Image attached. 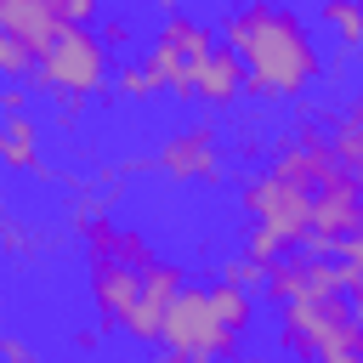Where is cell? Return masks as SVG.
Wrapping results in <instances>:
<instances>
[{
  "mask_svg": "<svg viewBox=\"0 0 363 363\" xmlns=\"http://www.w3.org/2000/svg\"><path fill=\"white\" fill-rule=\"evenodd\" d=\"M221 40L244 57L255 102H295L329 74L312 23L289 0H238L221 11Z\"/></svg>",
  "mask_w": 363,
  "mask_h": 363,
  "instance_id": "6da1fadb",
  "label": "cell"
},
{
  "mask_svg": "<svg viewBox=\"0 0 363 363\" xmlns=\"http://www.w3.org/2000/svg\"><path fill=\"white\" fill-rule=\"evenodd\" d=\"M278 346L295 357H318V363H352L363 357V318L346 289L301 295L278 306Z\"/></svg>",
  "mask_w": 363,
  "mask_h": 363,
  "instance_id": "7a4b0ae2",
  "label": "cell"
},
{
  "mask_svg": "<svg viewBox=\"0 0 363 363\" xmlns=\"http://www.w3.org/2000/svg\"><path fill=\"white\" fill-rule=\"evenodd\" d=\"M113 45L102 40V28H85V23H68L51 51L40 57V91L45 96H91L102 85H113Z\"/></svg>",
  "mask_w": 363,
  "mask_h": 363,
  "instance_id": "3957f363",
  "label": "cell"
},
{
  "mask_svg": "<svg viewBox=\"0 0 363 363\" xmlns=\"http://www.w3.org/2000/svg\"><path fill=\"white\" fill-rule=\"evenodd\" d=\"M238 346H244V335L221 323V312H216V301H210V284H187V289L170 301L159 352H170L176 363H204V357H233Z\"/></svg>",
  "mask_w": 363,
  "mask_h": 363,
  "instance_id": "277c9868",
  "label": "cell"
},
{
  "mask_svg": "<svg viewBox=\"0 0 363 363\" xmlns=\"http://www.w3.org/2000/svg\"><path fill=\"white\" fill-rule=\"evenodd\" d=\"M238 210H244L250 221L272 227L289 250H301V244L312 238V193H306V187H295L289 176H278L272 164H267V170L238 176Z\"/></svg>",
  "mask_w": 363,
  "mask_h": 363,
  "instance_id": "5b68a950",
  "label": "cell"
},
{
  "mask_svg": "<svg viewBox=\"0 0 363 363\" xmlns=\"http://www.w3.org/2000/svg\"><path fill=\"white\" fill-rule=\"evenodd\" d=\"M153 170L176 187H221V130L216 119H187L176 125L159 153H153Z\"/></svg>",
  "mask_w": 363,
  "mask_h": 363,
  "instance_id": "8992f818",
  "label": "cell"
},
{
  "mask_svg": "<svg viewBox=\"0 0 363 363\" xmlns=\"http://www.w3.org/2000/svg\"><path fill=\"white\" fill-rule=\"evenodd\" d=\"M187 289V272L176 267V261H153L147 267V278H142V295L130 301V312H125V340L130 346H159L164 340V318H170V301Z\"/></svg>",
  "mask_w": 363,
  "mask_h": 363,
  "instance_id": "52a82bcc",
  "label": "cell"
},
{
  "mask_svg": "<svg viewBox=\"0 0 363 363\" xmlns=\"http://www.w3.org/2000/svg\"><path fill=\"white\" fill-rule=\"evenodd\" d=\"M193 74H199V102H204V108H233L238 96H250V68H244V57H238L227 40H216V45L193 62Z\"/></svg>",
  "mask_w": 363,
  "mask_h": 363,
  "instance_id": "ba28073f",
  "label": "cell"
},
{
  "mask_svg": "<svg viewBox=\"0 0 363 363\" xmlns=\"http://www.w3.org/2000/svg\"><path fill=\"white\" fill-rule=\"evenodd\" d=\"M0 28L28 40L40 57L51 51V40L68 28V0H0Z\"/></svg>",
  "mask_w": 363,
  "mask_h": 363,
  "instance_id": "9c48e42d",
  "label": "cell"
},
{
  "mask_svg": "<svg viewBox=\"0 0 363 363\" xmlns=\"http://www.w3.org/2000/svg\"><path fill=\"white\" fill-rule=\"evenodd\" d=\"M147 74L159 79V91L170 96V102H199V74H193V57L176 45V40H164V34H153L147 40Z\"/></svg>",
  "mask_w": 363,
  "mask_h": 363,
  "instance_id": "30bf717a",
  "label": "cell"
},
{
  "mask_svg": "<svg viewBox=\"0 0 363 363\" xmlns=\"http://www.w3.org/2000/svg\"><path fill=\"white\" fill-rule=\"evenodd\" d=\"M45 125L34 119V113H6V130H0V159H6V170L11 176H34L40 164H45Z\"/></svg>",
  "mask_w": 363,
  "mask_h": 363,
  "instance_id": "8fae6325",
  "label": "cell"
},
{
  "mask_svg": "<svg viewBox=\"0 0 363 363\" xmlns=\"http://www.w3.org/2000/svg\"><path fill=\"white\" fill-rule=\"evenodd\" d=\"M318 28H329L340 57H357L363 51V0H318Z\"/></svg>",
  "mask_w": 363,
  "mask_h": 363,
  "instance_id": "7c38bea8",
  "label": "cell"
},
{
  "mask_svg": "<svg viewBox=\"0 0 363 363\" xmlns=\"http://www.w3.org/2000/svg\"><path fill=\"white\" fill-rule=\"evenodd\" d=\"M210 301H216V312H221V323H227V329H238V335H250V329H255V289H250V284H238V278L216 272V278H210Z\"/></svg>",
  "mask_w": 363,
  "mask_h": 363,
  "instance_id": "4fadbf2b",
  "label": "cell"
},
{
  "mask_svg": "<svg viewBox=\"0 0 363 363\" xmlns=\"http://www.w3.org/2000/svg\"><path fill=\"white\" fill-rule=\"evenodd\" d=\"M329 147H335V159H340L352 176L363 170V91L329 119Z\"/></svg>",
  "mask_w": 363,
  "mask_h": 363,
  "instance_id": "5bb4252c",
  "label": "cell"
},
{
  "mask_svg": "<svg viewBox=\"0 0 363 363\" xmlns=\"http://www.w3.org/2000/svg\"><path fill=\"white\" fill-rule=\"evenodd\" d=\"M159 34H164V40H176V45H182V51H187L193 62H199V57H204V51L216 45V28H204V23L182 17V11H170V17L159 23Z\"/></svg>",
  "mask_w": 363,
  "mask_h": 363,
  "instance_id": "9a60e30c",
  "label": "cell"
},
{
  "mask_svg": "<svg viewBox=\"0 0 363 363\" xmlns=\"http://www.w3.org/2000/svg\"><path fill=\"white\" fill-rule=\"evenodd\" d=\"M0 68H6V79H28V74L40 68V51H34L28 40H17V34L0 28Z\"/></svg>",
  "mask_w": 363,
  "mask_h": 363,
  "instance_id": "2e32d148",
  "label": "cell"
},
{
  "mask_svg": "<svg viewBox=\"0 0 363 363\" xmlns=\"http://www.w3.org/2000/svg\"><path fill=\"white\" fill-rule=\"evenodd\" d=\"M113 96H125V102H147V96H159V79L147 74V62H142V68H113Z\"/></svg>",
  "mask_w": 363,
  "mask_h": 363,
  "instance_id": "e0dca14e",
  "label": "cell"
},
{
  "mask_svg": "<svg viewBox=\"0 0 363 363\" xmlns=\"http://www.w3.org/2000/svg\"><path fill=\"white\" fill-rule=\"evenodd\" d=\"M284 250H289V244H284V238H278L272 227H261V221H255V227L244 233V255H255V261H267V267H272V261H278Z\"/></svg>",
  "mask_w": 363,
  "mask_h": 363,
  "instance_id": "ac0fdd59",
  "label": "cell"
},
{
  "mask_svg": "<svg viewBox=\"0 0 363 363\" xmlns=\"http://www.w3.org/2000/svg\"><path fill=\"white\" fill-rule=\"evenodd\" d=\"M216 272H227V278H238V284H250V289L267 284V261H255V255H238V261H227V267H216Z\"/></svg>",
  "mask_w": 363,
  "mask_h": 363,
  "instance_id": "d6986e66",
  "label": "cell"
},
{
  "mask_svg": "<svg viewBox=\"0 0 363 363\" xmlns=\"http://www.w3.org/2000/svg\"><path fill=\"white\" fill-rule=\"evenodd\" d=\"M68 23L96 28V23H102V0H68Z\"/></svg>",
  "mask_w": 363,
  "mask_h": 363,
  "instance_id": "ffe728a7",
  "label": "cell"
},
{
  "mask_svg": "<svg viewBox=\"0 0 363 363\" xmlns=\"http://www.w3.org/2000/svg\"><path fill=\"white\" fill-rule=\"evenodd\" d=\"M0 108H6V113H28V85H23V79H11V85H6V96H0Z\"/></svg>",
  "mask_w": 363,
  "mask_h": 363,
  "instance_id": "44dd1931",
  "label": "cell"
},
{
  "mask_svg": "<svg viewBox=\"0 0 363 363\" xmlns=\"http://www.w3.org/2000/svg\"><path fill=\"white\" fill-rule=\"evenodd\" d=\"M102 40H108V45H125V40H130V23H125V17H108V23H102Z\"/></svg>",
  "mask_w": 363,
  "mask_h": 363,
  "instance_id": "7402d4cb",
  "label": "cell"
},
{
  "mask_svg": "<svg viewBox=\"0 0 363 363\" xmlns=\"http://www.w3.org/2000/svg\"><path fill=\"white\" fill-rule=\"evenodd\" d=\"M0 352H6L11 363H34V346H23V340H11V335L0 340Z\"/></svg>",
  "mask_w": 363,
  "mask_h": 363,
  "instance_id": "603a6c76",
  "label": "cell"
},
{
  "mask_svg": "<svg viewBox=\"0 0 363 363\" xmlns=\"http://www.w3.org/2000/svg\"><path fill=\"white\" fill-rule=\"evenodd\" d=\"M346 295H352V306H357V318H363V284H352Z\"/></svg>",
  "mask_w": 363,
  "mask_h": 363,
  "instance_id": "cb8c5ba5",
  "label": "cell"
},
{
  "mask_svg": "<svg viewBox=\"0 0 363 363\" xmlns=\"http://www.w3.org/2000/svg\"><path fill=\"white\" fill-rule=\"evenodd\" d=\"M153 6H159L164 17H170V11H182V0H153Z\"/></svg>",
  "mask_w": 363,
  "mask_h": 363,
  "instance_id": "d4e9b609",
  "label": "cell"
},
{
  "mask_svg": "<svg viewBox=\"0 0 363 363\" xmlns=\"http://www.w3.org/2000/svg\"><path fill=\"white\" fill-rule=\"evenodd\" d=\"M357 182H363V170H357Z\"/></svg>",
  "mask_w": 363,
  "mask_h": 363,
  "instance_id": "484cf974",
  "label": "cell"
}]
</instances>
